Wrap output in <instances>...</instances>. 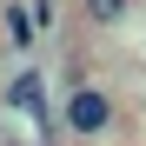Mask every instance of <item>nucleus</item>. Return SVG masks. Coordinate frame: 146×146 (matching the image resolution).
Here are the masks:
<instances>
[{
	"label": "nucleus",
	"instance_id": "obj_1",
	"mask_svg": "<svg viewBox=\"0 0 146 146\" xmlns=\"http://www.w3.org/2000/svg\"><path fill=\"white\" fill-rule=\"evenodd\" d=\"M106 126H113V93L106 86H73L66 93V133L93 139V133H106Z\"/></svg>",
	"mask_w": 146,
	"mask_h": 146
},
{
	"label": "nucleus",
	"instance_id": "obj_2",
	"mask_svg": "<svg viewBox=\"0 0 146 146\" xmlns=\"http://www.w3.org/2000/svg\"><path fill=\"white\" fill-rule=\"evenodd\" d=\"M0 27H7V40L20 46V53H27V46L40 40V20H33L27 7H20V0H7V7H0Z\"/></svg>",
	"mask_w": 146,
	"mask_h": 146
},
{
	"label": "nucleus",
	"instance_id": "obj_3",
	"mask_svg": "<svg viewBox=\"0 0 146 146\" xmlns=\"http://www.w3.org/2000/svg\"><path fill=\"white\" fill-rule=\"evenodd\" d=\"M7 100L20 113H33L40 126H46V93H40V73H13V86H7Z\"/></svg>",
	"mask_w": 146,
	"mask_h": 146
},
{
	"label": "nucleus",
	"instance_id": "obj_4",
	"mask_svg": "<svg viewBox=\"0 0 146 146\" xmlns=\"http://www.w3.org/2000/svg\"><path fill=\"white\" fill-rule=\"evenodd\" d=\"M80 13H86V27H100V33H113L119 20L133 13V0H80Z\"/></svg>",
	"mask_w": 146,
	"mask_h": 146
}]
</instances>
